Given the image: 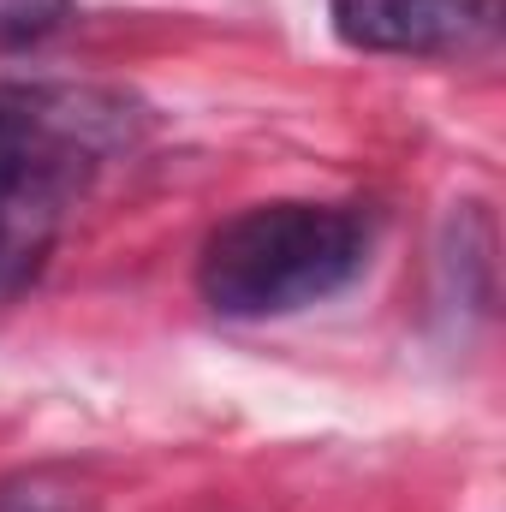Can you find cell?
Here are the masks:
<instances>
[{"label": "cell", "mask_w": 506, "mask_h": 512, "mask_svg": "<svg viewBox=\"0 0 506 512\" xmlns=\"http://www.w3.org/2000/svg\"><path fill=\"white\" fill-rule=\"evenodd\" d=\"M137 114L114 90L12 84L0 90V304L24 298L66 233L102 155L126 149Z\"/></svg>", "instance_id": "1"}, {"label": "cell", "mask_w": 506, "mask_h": 512, "mask_svg": "<svg viewBox=\"0 0 506 512\" xmlns=\"http://www.w3.org/2000/svg\"><path fill=\"white\" fill-rule=\"evenodd\" d=\"M370 262V227L346 203H251L221 221L197 256V292L215 316L268 322L346 292Z\"/></svg>", "instance_id": "2"}, {"label": "cell", "mask_w": 506, "mask_h": 512, "mask_svg": "<svg viewBox=\"0 0 506 512\" xmlns=\"http://www.w3.org/2000/svg\"><path fill=\"white\" fill-rule=\"evenodd\" d=\"M328 18L346 48L405 60H465L501 36V0H328Z\"/></svg>", "instance_id": "3"}, {"label": "cell", "mask_w": 506, "mask_h": 512, "mask_svg": "<svg viewBox=\"0 0 506 512\" xmlns=\"http://www.w3.org/2000/svg\"><path fill=\"white\" fill-rule=\"evenodd\" d=\"M0 512H102V483L60 459L18 465L0 477Z\"/></svg>", "instance_id": "4"}, {"label": "cell", "mask_w": 506, "mask_h": 512, "mask_svg": "<svg viewBox=\"0 0 506 512\" xmlns=\"http://www.w3.org/2000/svg\"><path fill=\"white\" fill-rule=\"evenodd\" d=\"M66 18H72V0H0V54L48 42L54 30H66Z\"/></svg>", "instance_id": "5"}]
</instances>
